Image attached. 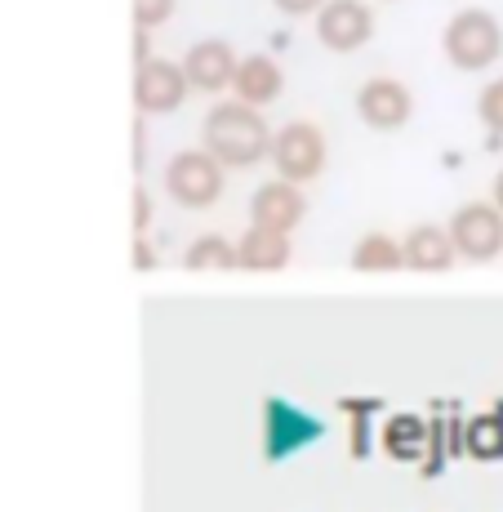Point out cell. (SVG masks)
Instances as JSON below:
<instances>
[{"instance_id":"cell-6","label":"cell","mask_w":503,"mask_h":512,"mask_svg":"<svg viewBox=\"0 0 503 512\" xmlns=\"http://www.w3.org/2000/svg\"><path fill=\"white\" fill-rule=\"evenodd\" d=\"M187 94H192V85H187L179 63L147 58V63L134 67V107H138V116L179 112V107L187 103Z\"/></svg>"},{"instance_id":"cell-11","label":"cell","mask_w":503,"mask_h":512,"mask_svg":"<svg viewBox=\"0 0 503 512\" xmlns=\"http://www.w3.org/2000/svg\"><path fill=\"white\" fill-rule=\"evenodd\" d=\"M285 90V76H281V67H276V58L268 54H250V58H241L236 63V76H232V98L236 103H245V107H272L276 98H281Z\"/></svg>"},{"instance_id":"cell-12","label":"cell","mask_w":503,"mask_h":512,"mask_svg":"<svg viewBox=\"0 0 503 512\" xmlns=\"http://www.w3.org/2000/svg\"><path fill=\"white\" fill-rule=\"evenodd\" d=\"M401 250H406V268L414 272H446L459 259L455 236H450V228H441V223H414L401 236Z\"/></svg>"},{"instance_id":"cell-7","label":"cell","mask_w":503,"mask_h":512,"mask_svg":"<svg viewBox=\"0 0 503 512\" xmlns=\"http://www.w3.org/2000/svg\"><path fill=\"white\" fill-rule=\"evenodd\" d=\"M374 36V9L366 0H325L317 9V41L330 54H352Z\"/></svg>"},{"instance_id":"cell-1","label":"cell","mask_w":503,"mask_h":512,"mask_svg":"<svg viewBox=\"0 0 503 512\" xmlns=\"http://www.w3.org/2000/svg\"><path fill=\"white\" fill-rule=\"evenodd\" d=\"M201 147L228 170H250L272 156V125L263 121L259 107H245L236 98L214 103L201 121Z\"/></svg>"},{"instance_id":"cell-5","label":"cell","mask_w":503,"mask_h":512,"mask_svg":"<svg viewBox=\"0 0 503 512\" xmlns=\"http://www.w3.org/2000/svg\"><path fill=\"white\" fill-rule=\"evenodd\" d=\"M446 228L455 236L459 259L490 263L503 254V210L495 201H468L463 210H455V219Z\"/></svg>"},{"instance_id":"cell-19","label":"cell","mask_w":503,"mask_h":512,"mask_svg":"<svg viewBox=\"0 0 503 512\" xmlns=\"http://www.w3.org/2000/svg\"><path fill=\"white\" fill-rule=\"evenodd\" d=\"M272 5L281 9L285 18H308V14H317L325 0H272Z\"/></svg>"},{"instance_id":"cell-17","label":"cell","mask_w":503,"mask_h":512,"mask_svg":"<svg viewBox=\"0 0 503 512\" xmlns=\"http://www.w3.org/2000/svg\"><path fill=\"white\" fill-rule=\"evenodd\" d=\"M477 121L486 125L495 139H503V76L499 81H490L486 90L477 94Z\"/></svg>"},{"instance_id":"cell-2","label":"cell","mask_w":503,"mask_h":512,"mask_svg":"<svg viewBox=\"0 0 503 512\" xmlns=\"http://www.w3.org/2000/svg\"><path fill=\"white\" fill-rule=\"evenodd\" d=\"M441 49H446V63L459 72H486L503 54V27L490 9H459L441 32Z\"/></svg>"},{"instance_id":"cell-18","label":"cell","mask_w":503,"mask_h":512,"mask_svg":"<svg viewBox=\"0 0 503 512\" xmlns=\"http://www.w3.org/2000/svg\"><path fill=\"white\" fill-rule=\"evenodd\" d=\"M179 9V0H130V14H134V27L152 32V27H165Z\"/></svg>"},{"instance_id":"cell-21","label":"cell","mask_w":503,"mask_h":512,"mask_svg":"<svg viewBox=\"0 0 503 512\" xmlns=\"http://www.w3.org/2000/svg\"><path fill=\"white\" fill-rule=\"evenodd\" d=\"M490 201H495L499 210H503V170L495 174V187H490Z\"/></svg>"},{"instance_id":"cell-3","label":"cell","mask_w":503,"mask_h":512,"mask_svg":"<svg viewBox=\"0 0 503 512\" xmlns=\"http://www.w3.org/2000/svg\"><path fill=\"white\" fill-rule=\"evenodd\" d=\"M223 183H228V165L214 161L205 147L170 156V165H165V192L183 210H210L223 196Z\"/></svg>"},{"instance_id":"cell-14","label":"cell","mask_w":503,"mask_h":512,"mask_svg":"<svg viewBox=\"0 0 503 512\" xmlns=\"http://www.w3.org/2000/svg\"><path fill=\"white\" fill-rule=\"evenodd\" d=\"M352 268L357 272H397L406 268V250H401L397 236L388 232H366L352 250Z\"/></svg>"},{"instance_id":"cell-13","label":"cell","mask_w":503,"mask_h":512,"mask_svg":"<svg viewBox=\"0 0 503 512\" xmlns=\"http://www.w3.org/2000/svg\"><path fill=\"white\" fill-rule=\"evenodd\" d=\"M290 232H272V228H259L250 223L245 236L236 241V268L245 272H276L290 263Z\"/></svg>"},{"instance_id":"cell-8","label":"cell","mask_w":503,"mask_h":512,"mask_svg":"<svg viewBox=\"0 0 503 512\" xmlns=\"http://www.w3.org/2000/svg\"><path fill=\"white\" fill-rule=\"evenodd\" d=\"M357 116L379 134H392L401 125H410L414 116V94L392 76H370L357 90Z\"/></svg>"},{"instance_id":"cell-20","label":"cell","mask_w":503,"mask_h":512,"mask_svg":"<svg viewBox=\"0 0 503 512\" xmlns=\"http://www.w3.org/2000/svg\"><path fill=\"white\" fill-rule=\"evenodd\" d=\"M147 219H152V201H147L143 192H134V228L143 232V228H147Z\"/></svg>"},{"instance_id":"cell-16","label":"cell","mask_w":503,"mask_h":512,"mask_svg":"<svg viewBox=\"0 0 503 512\" xmlns=\"http://www.w3.org/2000/svg\"><path fill=\"white\" fill-rule=\"evenodd\" d=\"M468 450L477 459H499L503 455V419H495V415H477L468 423Z\"/></svg>"},{"instance_id":"cell-10","label":"cell","mask_w":503,"mask_h":512,"mask_svg":"<svg viewBox=\"0 0 503 512\" xmlns=\"http://www.w3.org/2000/svg\"><path fill=\"white\" fill-rule=\"evenodd\" d=\"M303 214H308V196H303L299 183L285 179H268L250 201V223L272 232H294L303 223Z\"/></svg>"},{"instance_id":"cell-15","label":"cell","mask_w":503,"mask_h":512,"mask_svg":"<svg viewBox=\"0 0 503 512\" xmlns=\"http://www.w3.org/2000/svg\"><path fill=\"white\" fill-rule=\"evenodd\" d=\"M183 263L192 272H205V268L228 272V268H236V241H228V236H219V232H205V236H196V241L187 245Z\"/></svg>"},{"instance_id":"cell-4","label":"cell","mask_w":503,"mask_h":512,"mask_svg":"<svg viewBox=\"0 0 503 512\" xmlns=\"http://www.w3.org/2000/svg\"><path fill=\"white\" fill-rule=\"evenodd\" d=\"M325 156H330V147H325V134L312 121H290L285 130L272 134V156L268 161H272L276 179H285V183L303 187V183L321 179Z\"/></svg>"},{"instance_id":"cell-9","label":"cell","mask_w":503,"mask_h":512,"mask_svg":"<svg viewBox=\"0 0 503 512\" xmlns=\"http://www.w3.org/2000/svg\"><path fill=\"white\" fill-rule=\"evenodd\" d=\"M236 49L228 41H196L192 49L183 54V76H187V85L192 90H201V94H223V90H232V76H236Z\"/></svg>"}]
</instances>
